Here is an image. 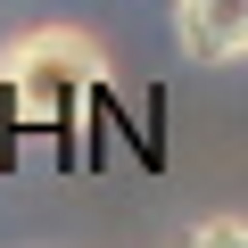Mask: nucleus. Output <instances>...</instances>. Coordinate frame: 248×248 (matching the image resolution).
<instances>
[{"label": "nucleus", "mask_w": 248, "mask_h": 248, "mask_svg": "<svg viewBox=\"0 0 248 248\" xmlns=\"http://www.w3.org/2000/svg\"><path fill=\"white\" fill-rule=\"evenodd\" d=\"M108 83V50L83 25H33L0 50V108L9 124L42 133V124H75V108Z\"/></svg>", "instance_id": "nucleus-1"}, {"label": "nucleus", "mask_w": 248, "mask_h": 248, "mask_svg": "<svg viewBox=\"0 0 248 248\" xmlns=\"http://www.w3.org/2000/svg\"><path fill=\"white\" fill-rule=\"evenodd\" d=\"M190 240H248V215H207L190 223Z\"/></svg>", "instance_id": "nucleus-3"}, {"label": "nucleus", "mask_w": 248, "mask_h": 248, "mask_svg": "<svg viewBox=\"0 0 248 248\" xmlns=\"http://www.w3.org/2000/svg\"><path fill=\"white\" fill-rule=\"evenodd\" d=\"M174 42L190 66H240L248 58V0H174Z\"/></svg>", "instance_id": "nucleus-2"}]
</instances>
